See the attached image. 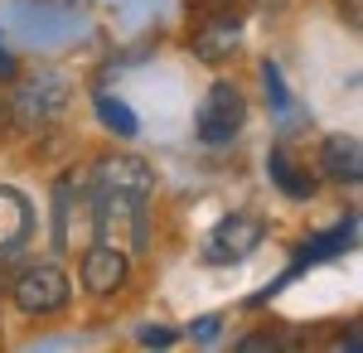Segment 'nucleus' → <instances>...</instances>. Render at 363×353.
Segmentation results:
<instances>
[{
  "label": "nucleus",
  "mask_w": 363,
  "mask_h": 353,
  "mask_svg": "<svg viewBox=\"0 0 363 353\" xmlns=\"http://www.w3.org/2000/svg\"><path fill=\"white\" fill-rule=\"evenodd\" d=\"M218 325H223L218 315H203V320L194 325V334H199V339H213V334H218Z\"/></svg>",
  "instance_id": "14"
},
{
  "label": "nucleus",
  "mask_w": 363,
  "mask_h": 353,
  "mask_svg": "<svg viewBox=\"0 0 363 353\" xmlns=\"http://www.w3.org/2000/svg\"><path fill=\"white\" fill-rule=\"evenodd\" d=\"M126 271H131V262H126V252L121 247H112V242H97L83 252V291L87 296H116L121 286H126Z\"/></svg>",
  "instance_id": "6"
},
{
  "label": "nucleus",
  "mask_w": 363,
  "mask_h": 353,
  "mask_svg": "<svg viewBox=\"0 0 363 353\" xmlns=\"http://www.w3.org/2000/svg\"><path fill=\"white\" fill-rule=\"evenodd\" d=\"M140 344H145V349H169V344H174V329H140Z\"/></svg>",
  "instance_id": "13"
},
{
  "label": "nucleus",
  "mask_w": 363,
  "mask_h": 353,
  "mask_svg": "<svg viewBox=\"0 0 363 353\" xmlns=\"http://www.w3.org/2000/svg\"><path fill=\"white\" fill-rule=\"evenodd\" d=\"M0 78H5V82H10V78H15V58H10V54H5V49H0Z\"/></svg>",
  "instance_id": "15"
},
{
  "label": "nucleus",
  "mask_w": 363,
  "mask_h": 353,
  "mask_svg": "<svg viewBox=\"0 0 363 353\" xmlns=\"http://www.w3.org/2000/svg\"><path fill=\"white\" fill-rule=\"evenodd\" d=\"M150 194L155 174L136 155H107L92 169V223L102 242L140 252L150 242Z\"/></svg>",
  "instance_id": "1"
},
{
  "label": "nucleus",
  "mask_w": 363,
  "mask_h": 353,
  "mask_svg": "<svg viewBox=\"0 0 363 353\" xmlns=\"http://www.w3.org/2000/svg\"><path fill=\"white\" fill-rule=\"evenodd\" d=\"M262 237H267V223L257 213H228L203 237V262L208 267H238V262H247L252 252L262 247Z\"/></svg>",
  "instance_id": "4"
},
{
  "label": "nucleus",
  "mask_w": 363,
  "mask_h": 353,
  "mask_svg": "<svg viewBox=\"0 0 363 353\" xmlns=\"http://www.w3.org/2000/svg\"><path fill=\"white\" fill-rule=\"evenodd\" d=\"M194 54L203 58V63H223V58L238 54V44H242V20L238 15H213V20H203V25L194 29Z\"/></svg>",
  "instance_id": "7"
},
{
  "label": "nucleus",
  "mask_w": 363,
  "mask_h": 353,
  "mask_svg": "<svg viewBox=\"0 0 363 353\" xmlns=\"http://www.w3.org/2000/svg\"><path fill=\"white\" fill-rule=\"evenodd\" d=\"M242 126H247V97H242V87L238 82H213L194 111V136L203 145H228V140L242 136Z\"/></svg>",
  "instance_id": "2"
},
{
  "label": "nucleus",
  "mask_w": 363,
  "mask_h": 353,
  "mask_svg": "<svg viewBox=\"0 0 363 353\" xmlns=\"http://www.w3.org/2000/svg\"><path fill=\"white\" fill-rule=\"evenodd\" d=\"M29 232H34V208H29V198L20 189H10V184H0V252L25 247Z\"/></svg>",
  "instance_id": "9"
},
{
  "label": "nucleus",
  "mask_w": 363,
  "mask_h": 353,
  "mask_svg": "<svg viewBox=\"0 0 363 353\" xmlns=\"http://www.w3.org/2000/svg\"><path fill=\"white\" fill-rule=\"evenodd\" d=\"M68 102V78L63 73H34L29 82H20V92H15V121L20 126H44V121H54L58 111Z\"/></svg>",
  "instance_id": "5"
},
{
  "label": "nucleus",
  "mask_w": 363,
  "mask_h": 353,
  "mask_svg": "<svg viewBox=\"0 0 363 353\" xmlns=\"http://www.w3.org/2000/svg\"><path fill=\"white\" fill-rule=\"evenodd\" d=\"M320 169L335 184H359L363 179V145L359 136H330L320 145Z\"/></svg>",
  "instance_id": "8"
},
{
  "label": "nucleus",
  "mask_w": 363,
  "mask_h": 353,
  "mask_svg": "<svg viewBox=\"0 0 363 353\" xmlns=\"http://www.w3.org/2000/svg\"><path fill=\"white\" fill-rule=\"evenodd\" d=\"M267 169H272V179L281 184V194H291V198H310V194H315V179H310V174H301V164L291 160L281 145L267 155Z\"/></svg>",
  "instance_id": "10"
},
{
  "label": "nucleus",
  "mask_w": 363,
  "mask_h": 353,
  "mask_svg": "<svg viewBox=\"0 0 363 353\" xmlns=\"http://www.w3.org/2000/svg\"><path fill=\"white\" fill-rule=\"evenodd\" d=\"M97 116H102V126L112 131V136H121V140H131V136H140V121H136V111L126 107L121 97H97Z\"/></svg>",
  "instance_id": "11"
},
{
  "label": "nucleus",
  "mask_w": 363,
  "mask_h": 353,
  "mask_svg": "<svg viewBox=\"0 0 363 353\" xmlns=\"http://www.w3.org/2000/svg\"><path fill=\"white\" fill-rule=\"evenodd\" d=\"M10 296L20 305V315H58L68 305V296H73V286H68V271L58 262H34V267H25L15 276Z\"/></svg>",
  "instance_id": "3"
},
{
  "label": "nucleus",
  "mask_w": 363,
  "mask_h": 353,
  "mask_svg": "<svg viewBox=\"0 0 363 353\" xmlns=\"http://www.w3.org/2000/svg\"><path fill=\"white\" fill-rule=\"evenodd\" d=\"M349 237H354V218H349V223H339L335 232L315 237V242H310V252H301V267H306V262H325V257H339Z\"/></svg>",
  "instance_id": "12"
}]
</instances>
